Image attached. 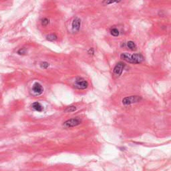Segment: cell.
Segmentation results:
<instances>
[{"instance_id": "obj_1", "label": "cell", "mask_w": 171, "mask_h": 171, "mask_svg": "<svg viewBox=\"0 0 171 171\" xmlns=\"http://www.w3.org/2000/svg\"><path fill=\"white\" fill-rule=\"evenodd\" d=\"M120 58L126 62L131 64H140L144 60V56L139 53H135L133 54L122 53Z\"/></svg>"}, {"instance_id": "obj_2", "label": "cell", "mask_w": 171, "mask_h": 171, "mask_svg": "<svg viewBox=\"0 0 171 171\" xmlns=\"http://www.w3.org/2000/svg\"><path fill=\"white\" fill-rule=\"evenodd\" d=\"M141 100H142V98L139 96H130L124 98L122 100V104L125 106H128V105L132 104L134 103H137L140 102Z\"/></svg>"}, {"instance_id": "obj_3", "label": "cell", "mask_w": 171, "mask_h": 171, "mask_svg": "<svg viewBox=\"0 0 171 171\" xmlns=\"http://www.w3.org/2000/svg\"><path fill=\"white\" fill-rule=\"evenodd\" d=\"M88 83L86 80L82 78H78L75 81L74 87L79 90H84L88 88Z\"/></svg>"}, {"instance_id": "obj_4", "label": "cell", "mask_w": 171, "mask_h": 171, "mask_svg": "<svg viewBox=\"0 0 171 171\" xmlns=\"http://www.w3.org/2000/svg\"><path fill=\"white\" fill-rule=\"evenodd\" d=\"M81 123V120L79 118H72L68 120L64 123V126L66 128H71V127L76 126Z\"/></svg>"}, {"instance_id": "obj_5", "label": "cell", "mask_w": 171, "mask_h": 171, "mask_svg": "<svg viewBox=\"0 0 171 171\" xmlns=\"http://www.w3.org/2000/svg\"><path fill=\"white\" fill-rule=\"evenodd\" d=\"M125 64L122 62H118L117 64L116 65L115 67L113 69V72L114 74L117 75V76H120L122 74V72H123L124 69Z\"/></svg>"}, {"instance_id": "obj_6", "label": "cell", "mask_w": 171, "mask_h": 171, "mask_svg": "<svg viewBox=\"0 0 171 171\" xmlns=\"http://www.w3.org/2000/svg\"><path fill=\"white\" fill-rule=\"evenodd\" d=\"M32 91L36 95H40L43 92V88L42 86L38 82L34 83L32 86Z\"/></svg>"}, {"instance_id": "obj_7", "label": "cell", "mask_w": 171, "mask_h": 171, "mask_svg": "<svg viewBox=\"0 0 171 171\" xmlns=\"http://www.w3.org/2000/svg\"><path fill=\"white\" fill-rule=\"evenodd\" d=\"M81 26V20L78 17L74 18L72 22V28L74 31H78Z\"/></svg>"}, {"instance_id": "obj_8", "label": "cell", "mask_w": 171, "mask_h": 171, "mask_svg": "<svg viewBox=\"0 0 171 171\" xmlns=\"http://www.w3.org/2000/svg\"><path fill=\"white\" fill-rule=\"evenodd\" d=\"M31 107H32L33 109H34L37 112H42L43 110V106L39 102H34V103H33L32 105H31Z\"/></svg>"}, {"instance_id": "obj_9", "label": "cell", "mask_w": 171, "mask_h": 171, "mask_svg": "<svg viewBox=\"0 0 171 171\" xmlns=\"http://www.w3.org/2000/svg\"><path fill=\"white\" fill-rule=\"evenodd\" d=\"M126 46L130 49H131V50H135L136 49V46L134 43V42L132 41H129V42H127Z\"/></svg>"}, {"instance_id": "obj_10", "label": "cell", "mask_w": 171, "mask_h": 171, "mask_svg": "<svg viewBox=\"0 0 171 171\" xmlns=\"http://www.w3.org/2000/svg\"><path fill=\"white\" fill-rule=\"evenodd\" d=\"M46 38L48 41H50V42H54V41H56V40H57L58 37L56 34H49L48 36H47Z\"/></svg>"}, {"instance_id": "obj_11", "label": "cell", "mask_w": 171, "mask_h": 171, "mask_svg": "<svg viewBox=\"0 0 171 171\" xmlns=\"http://www.w3.org/2000/svg\"><path fill=\"white\" fill-rule=\"evenodd\" d=\"M110 34H111L113 36H114V37H117V36H119L120 32H119V30L117 28H112V29H111V30H110Z\"/></svg>"}, {"instance_id": "obj_12", "label": "cell", "mask_w": 171, "mask_h": 171, "mask_svg": "<svg viewBox=\"0 0 171 171\" xmlns=\"http://www.w3.org/2000/svg\"><path fill=\"white\" fill-rule=\"evenodd\" d=\"M76 107L74 106H68L66 109L65 110L66 112H73L76 111Z\"/></svg>"}, {"instance_id": "obj_13", "label": "cell", "mask_w": 171, "mask_h": 171, "mask_svg": "<svg viewBox=\"0 0 171 171\" xmlns=\"http://www.w3.org/2000/svg\"><path fill=\"white\" fill-rule=\"evenodd\" d=\"M41 23H42V26H48L49 23V20H48V18H43L42 20Z\"/></svg>"}, {"instance_id": "obj_14", "label": "cell", "mask_w": 171, "mask_h": 171, "mask_svg": "<svg viewBox=\"0 0 171 171\" xmlns=\"http://www.w3.org/2000/svg\"><path fill=\"white\" fill-rule=\"evenodd\" d=\"M49 64L48 63V62H42V63L40 64V66H41V68H43V69H47V68L49 67Z\"/></svg>"}, {"instance_id": "obj_15", "label": "cell", "mask_w": 171, "mask_h": 171, "mask_svg": "<svg viewBox=\"0 0 171 171\" xmlns=\"http://www.w3.org/2000/svg\"><path fill=\"white\" fill-rule=\"evenodd\" d=\"M26 49H25V48H22V49H19L18 52H17V53H18L19 54H20V55H23V54H26Z\"/></svg>"}, {"instance_id": "obj_16", "label": "cell", "mask_w": 171, "mask_h": 171, "mask_svg": "<svg viewBox=\"0 0 171 171\" xmlns=\"http://www.w3.org/2000/svg\"><path fill=\"white\" fill-rule=\"evenodd\" d=\"M88 53L89 54H90V55H93V54H94V48H90V49H89V50H88Z\"/></svg>"}, {"instance_id": "obj_17", "label": "cell", "mask_w": 171, "mask_h": 171, "mask_svg": "<svg viewBox=\"0 0 171 171\" xmlns=\"http://www.w3.org/2000/svg\"><path fill=\"white\" fill-rule=\"evenodd\" d=\"M104 3H105L106 4H112V3H117V2H104Z\"/></svg>"}]
</instances>
